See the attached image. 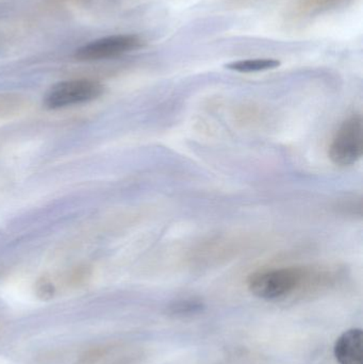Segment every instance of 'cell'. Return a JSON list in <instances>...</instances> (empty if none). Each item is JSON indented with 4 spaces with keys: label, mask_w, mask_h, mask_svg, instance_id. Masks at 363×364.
Returning a JSON list of instances; mask_svg holds the SVG:
<instances>
[{
    "label": "cell",
    "mask_w": 363,
    "mask_h": 364,
    "mask_svg": "<svg viewBox=\"0 0 363 364\" xmlns=\"http://www.w3.org/2000/svg\"><path fill=\"white\" fill-rule=\"evenodd\" d=\"M306 277V269L298 267H274L254 272L247 279L251 294L274 301L293 292Z\"/></svg>",
    "instance_id": "obj_1"
},
{
    "label": "cell",
    "mask_w": 363,
    "mask_h": 364,
    "mask_svg": "<svg viewBox=\"0 0 363 364\" xmlns=\"http://www.w3.org/2000/svg\"><path fill=\"white\" fill-rule=\"evenodd\" d=\"M363 122L360 114H353L341 124L330 145L328 156L338 166H351L362 159Z\"/></svg>",
    "instance_id": "obj_2"
},
{
    "label": "cell",
    "mask_w": 363,
    "mask_h": 364,
    "mask_svg": "<svg viewBox=\"0 0 363 364\" xmlns=\"http://www.w3.org/2000/svg\"><path fill=\"white\" fill-rule=\"evenodd\" d=\"M104 93V87L91 79L63 81L50 87L44 98L46 108L61 109L97 100Z\"/></svg>",
    "instance_id": "obj_3"
},
{
    "label": "cell",
    "mask_w": 363,
    "mask_h": 364,
    "mask_svg": "<svg viewBox=\"0 0 363 364\" xmlns=\"http://www.w3.org/2000/svg\"><path fill=\"white\" fill-rule=\"evenodd\" d=\"M144 41L136 34H117L92 41L77 49L75 58L80 61H96L119 57L141 48Z\"/></svg>",
    "instance_id": "obj_4"
},
{
    "label": "cell",
    "mask_w": 363,
    "mask_h": 364,
    "mask_svg": "<svg viewBox=\"0 0 363 364\" xmlns=\"http://www.w3.org/2000/svg\"><path fill=\"white\" fill-rule=\"evenodd\" d=\"M339 364H363L362 329H350L339 337L335 346Z\"/></svg>",
    "instance_id": "obj_5"
},
{
    "label": "cell",
    "mask_w": 363,
    "mask_h": 364,
    "mask_svg": "<svg viewBox=\"0 0 363 364\" xmlns=\"http://www.w3.org/2000/svg\"><path fill=\"white\" fill-rule=\"evenodd\" d=\"M279 65L281 61L276 59H249L232 62L226 65V68L238 73H257L274 70Z\"/></svg>",
    "instance_id": "obj_6"
},
{
    "label": "cell",
    "mask_w": 363,
    "mask_h": 364,
    "mask_svg": "<svg viewBox=\"0 0 363 364\" xmlns=\"http://www.w3.org/2000/svg\"><path fill=\"white\" fill-rule=\"evenodd\" d=\"M36 294L40 299H50L55 294V287L49 280H40L36 286Z\"/></svg>",
    "instance_id": "obj_7"
},
{
    "label": "cell",
    "mask_w": 363,
    "mask_h": 364,
    "mask_svg": "<svg viewBox=\"0 0 363 364\" xmlns=\"http://www.w3.org/2000/svg\"><path fill=\"white\" fill-rule=\"evenodd\" d=\"M87 269H78L76 271L72 272L70 275V282L74 284H79L81 282H85L87 277Z\"/></svg>",
    "instance_id": "obj_8"
}]
</instances>
